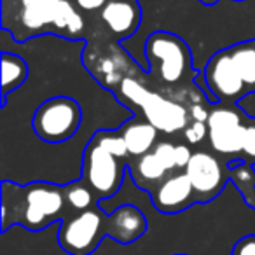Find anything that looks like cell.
Instances as JSON below:
<instances>
[{
    "instance_id": "1",
    "label": "cell",
    "mask_w": 255,
    "mask_h": 255,
    "mask_svg": "<svg viewBox=\"0 0 255 255\" xmlns=\"http://www.w3.org/2000/svg\"><path fill=\"white\" fill-rule=\"evenodd\" d=\"M68 215L65 185L51 182L26 185L2 182V233H7L11 226H21L37 233Z\"/></svg>"
},
{
    "instance_id": "2",
    "label": "cell",
    "mask_w": 255,
    "mask_h": 255,
    "mask_svg": "<svg viewBox=\"0 0 255 255\" xmlns=\"http://www.w3.org/2000/svg\"><path fill=\"white\" fill-rule=\"evenodd\" d=\"M119 95L129 105L142 109L145 121L156 126L161 133L175 135L178 131H184L191 123L189 109H185L182 103L150 91L131 77H124L121 81Z\"/></svg>"
},
{
    "instance_id": "3",
    "label": "cell",
    "mask_w": 255,
    "mask_h": 255,
    "mask_svg": "<svg viewBox=\"0 0 255 255\" xmlns=\"http://www.w3.org/2000/svg\"><path fill=\"white\" fill-rule=\"evenodd\" d=\"M147 65L150 74L156 72L164 84H178L192 70V54L187 42L171 32L157 30L145 39L143 46Z\"/></svg>"
},
{
    "instance_id": "4",
    "label": "cell",
    "mask_w": 255,
    "mask_h": 255,
    "mask_svg": "<svg viewBox=\"0 0 255 255\" xmlns=\"http://www.w3.org/2000/svg\"><path fill=\"white\" fill-rule=\"evenodd\" d=\"M19 28L28 32L54 26L60 33L81 40L84 19L68 0H19Z\"/></svg>"
},
{
    "instance_id": "5",
    "label": "cell",
    "mask_w": 255,
    "mask_h": 255,
    "mask_svg": "<svg viewBox=\"0 0 255 255\" xmlns=\"http://www.w3.org/2000/svg\"><path fill=\"white\" fill-rule=\"evenodd\" d=\"M81 105L70 96H54L37 107L32 116V129L42 142L61 143L70 140L82 124Z\"/></svg>"
},
{
    "instance_id": "6",
    "label": "cell",
    "mask_w": 255,
    "mask_h": 255,
    "mask_svg": "<svg viewBox=\"0 0 255 255\" xmlns=\"http://www.w3.org/2000/svg\"><path fill=\"white\" fill-rule=\"evenodd\" d=\"M109 233V213L96 205L61 220L58 243L68 255H91Z\"/></svg>"
},
{
    "instance_id": "7",
    "label": "cell",
    "mask_w": 255,
    "mask_h": 255,
    "mask_svg": "<svg viewBox=\"0 0 255 255\" xmlns=\"http://www.w3.org/2000/svg\"><path fill=\"white\" fill-rule=\"evenodd\" d=\"M248 123L250 116H247L241 107L227 105V103L210 105L206 126H208V142L213 152L240 159L247 140Z\"/></svg>"
},
{
    "instance_id": "8",
    "label": "cell",
    "mask_w": 255,
    "mask_h": 255,
    "mask_svg": "<svg viewBox=\"0 0 255 255\" xmlns=\"http://www.w3.org/2000/svg\"><path fill=\"white\" fill-rule=\"evenodd\" d=\"M109 150H105L98 142L89 140L82 157L81 180L95 192L98 201H105L116 196L123 187L128 168Z\"/></svg>"
},
{
    "instance_id": "9",
    "label": "cell",
    "mask_w": 255,
    "mask_h": 255,
    "mask_svg": "<svg viewBox=\"0 0 255 255\" xmlns=\"http://www.w3.org/2000/svg\"><path fill=\"white\" fill-rule=\"evenodd\" d=\"M184 171L191 178L198 203L213 201L229 182V166L222 164L212 152L205 150L192 154Z\"/></svg>"
},
{
    "instance_id": "10",
    "label": "cell",
    "mask_w": 255,
    "mask_h": 255,
    "mask_svg": "<svg viewBox=\"0 0 255 255\" xmlns=\"http://www.w3.org/2000/svg\"><path fill=\"white\" fill-rule=\"evenodd\" d=\"M149 194L154 208L166 215L180 213L198 203L191 178L187 177L185 171H175L168 175Z\"/></svg>"
},
{
    "instance_id": "11",
    "label": "cell",
    "mask_w": 255,
    "mask_h": 255,
    "mask_svg": "<svg viewBox=\"0 0 255 255\" xmlns=\"http://www.w3.org/2000/svg\"><path fill=\"white\" fill-rule=\"evenodd\" d=\"M100 19L114 37L126 40L133 37L142 23L138 0H109L100 11Z\"/></svg>"
},
{
    "instance_id": "12",
    "label": "cell",
    "mask_w": 255,
    "mask_h": 255,
    "mask_svg": "<svg viewBox=\"0 0 255 255\" xmlns=\"http://www.w3.org/2000/svg\"><path fill=\"white\" fill-rule=\"evenodd\" d=\"M147 219L135 205H119L109 213V238L121 245H131L147 233Z\"/></svg>"
},
{
    "instance_id": "13",
    "label": "cell",
    "mask_w": 255,
    "mask_h": 255,
    "mask_svg": "<svg viewBox=\"0 0 255 255\" xmlns=\"http://www.w3.org/2000/svg\"><path fill=\"white\" fill-rule=\"evenodd\" d=\"M226 51L234 68V74L240 79L247 95L255 93V39L241 40L226 47Z\"/></svg>"
},
{
    "instance_id": "14",
    "label": "cell",
    "mask_w": 255,
    "mask_h": 255,
    "mask_svg": "<svg viewBox=\"0 0 255 255\" xmlns=\"http://www.w3.org/2000/svg\"><path fill=\"white\" fill-rule=\"evenodd\" d=\"M121 135L126 142L129 156L142 157L156 147L159 129L149 123V121H135L126 123L121 128Z\"/></svg>"
},
{
    "instance_id": "15",
    "label": "cell",
    "mask_w": 255,
    "mask_h": 255,
    "mask_svg": "<svg viewBox=\"0 0 255 255\" xmlns=\"http://www.w3.org/2000/svg\"><path fill=\"white\" fill-rule=\"evenodd\" d=\"M28 79V63L16 53H2V107H7V96L19 89Z\"/></svg>"
},
{
    "instance_id": "16",
    "label": "cell",
    "mask_w": 255,
    "mask_h": 255,
    "mask_svg": "<svg viewBox=\"0 0 255 255\" xmlns=\"http://www.w3.org/2000/svg\"><path fill=\"white\" fill-rule=\"evenodd\" d=\"M227 166H229V182L240 191L245 203H247L250 208L255 210V168H254V164L234 159V161H229Z\"/></svg>"
},
{
    "instance_id": "17",
    "label": "cell",
    "mask_w": 255,
    "mask_h": 255,
    "mask_svg": "<svg viewBox=\"0 0 255 255\" xmlns=\"http://www.w3.org/2000/svg\"><path fill=\"white\" fill-rule=\"evenodd\" d=\"M65 198H67V205L70 213L84 212V210H89L93 206L100 205L95 192L82 180H74L65 185Z\"/></svg>"
},
{
    "instance_id": "18",
    "label": "cell",
    "mask_w": 255,
    "mask_h": 255,
    "mask_svg": "<svg viewBox=\"0 0 255 255\" xmlns=\"http://www.w3.org/2000/svg\"><path fill=\"white\" fill-rule=\"evenodd\" d=\"M93 140L98 142L103 149L109 150L110 154H114V156L119 157V159H126V157L129 156L126 142H124L121 131H117V129H114V131H110V129H102V131L93 135Z\"/></svg>"
},
{
    "instance_id": "19",
    "label": "cell",
    "mask_w": 255,
    "mask_h": 255,
    "mask_svg": "<svg viewBox=\"0 0 255 255\" xmlns=\"http://www.w3.org/2000/svg\"><path fill=\"white\" fill-rule=\"evenodd\" d=\"M175 147H177V143H171V142H166V140H164V142H157L156 147L152 149V152L163 161L164 166H166L171 173L178 171L177 159H175Z\"/></svg>"
},
{
    "instance_id": "20",
    "label": "cell",
    "mask_w": 255,
    "mask_h": 255,
    "mask_svg": "<svg viewBox=\"0 0 255 255\" xmlns=\"http://www.w3.org/2000/svg\"><path fill=\"white\" fill-rule=\"evenodd\" d=\"M240 161H245L248 164H255V119L250 117V123H248V133L247 140H245L243 152H241Z\"/></svg>"
},
{
    "instance_id": "21",
    "label": "cell",
    "mask_w": 255,
    "mask_h": 255,
    "mask_svg": "<svg viewBox=\"0 0 255 255\" xmlns=\"http://www.w3.org/2000/svg\"><path fill=\"white\" fill-rule=\"evenodd\" d=\"M184 136L189 143L196 145V143L203 142V138H208V126H206V123L191 121L189 126L184 129Z\"/></svg>"
},
{
    "instance_id": "22",
    "label": "cell",
    "mask_w": 255,
    "mask_h": 255,
    "mask_svg": "<svg viewBox=\"0 0 255 255\" xmlns=\"http://www.w3.org/2000/svg\"><path fill=\"white\" fill-rule=\"evenodd\" d=\"M231 255H255V234H247L234 243Z\"/></svg>"
},
{
    "instance_id": "23",
    "label": "cell",
    "mask_w": 255,
    "mask_h": 255,
    "mask_svg": "<svg viewBox=\"0 0 255 255\" xmlns=\"http://www.w3.org/2000/svg\"><path fill=\"white\" fill-rule=\"evenodd\" d=\"M192 154L194 152L189 149V145H185V143H177V147H175V159H177V170L178 171L185 170V166H187L189 161H191Z\"/></svg>"
},
{
    "instance_id": "24",
    "label": "cell",
    "mask_w": 255,
    "mask_h": 255,
    "mask_svg": "<svg viewBox=\"0 0 255 255\" xmlns=\"http://www.w3.org/2000/svg\"><path fill=\"white\" fill-rule=\"evenodd\" d=\"M189 114H191V121H199V123H206L210 116V109L203 107L201 103H192L189 107Z\"/></svg>"
},
{
    "instance_id": "25",
    "label": "cell",
    "mask_w": 255,
    "mask_h": 255,
    "mask_svg": "<svg viewBox=\"0 0 255 255\" xmlns=\"http://www.w3.org/2000/svg\"><path fill=\"white\" fill-rule=\"evenodd\" d=\"M109 0H75V4H77L79 9L82 11H102L105 7V4Z\"/></svg>"
},
{
    "instance_id": "26",
    "label": "cell",
    "mask_w": 255,
    "mask_h": 255,
    "mask_svg": "<svg viewBox=\"0 0 255 255\" xmlns=\"http://www.w3.org/2000/svg\"><path fill=\"white\" fill-rule=\"evenodd\" d=\"M238 107H241L247 116H250L255 119V93H250V95L245 96V98L238 103Z\"/></svg>"
},
{
    "instance_id": "27",
    "label": "cell",
    "mask_w": 255,
    "mask_h": 255,
    "mask_svg": "<svg viewBox=\"0 0 255 255\" xmlns=\"http://www.w3.org/2000/svg\"><path fill=\"white\" fill-rule=\"evenodd\" d=\"M199 4L206 5V7H213V5H217L220 2V0H198Z\"/></svg>"
},
{
    "instance_id": "28",
    "label": "cell",
    "mask_w": 255,
    "mask_h": 255,
    "mask_svg": "<svg viewBox=\"0 0 255 255\" xmlns=\"http://www.w3.org/2000/svg\"><path fill=\"white\" fill-rule=\"evenodd\" d=\"M175 255H187V254H175Z\"/></svg>"
},
{
    "instance_id": "29",
    "label": "cell",
    "mask_w": 255,
    "mask_h": 255,
    "mask_svg": "<svg viewBox=\"0 0 255 255\" xmlns=\"http://www.w3.org/2000/svg\"><path fill=\"white\" fill-rule=\"evenodd\" d=\"M234 2H243V0H234Z\"/></svg>"
}]
</instances>
